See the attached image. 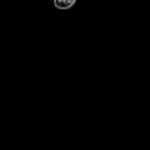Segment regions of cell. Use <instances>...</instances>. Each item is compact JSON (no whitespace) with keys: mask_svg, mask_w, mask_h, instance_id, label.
Listing matches in <instances>:
<instances>
[{"mask_svg":"<svg viewBox=\"0 0 150 150\" xmlns=\"http://www.w3.org/2000/svg\"><path fill=\"white\" fill-rule=\"evenodd\" d=\"M77 0H53L54 6L57 9L60 10H67L69 9L71 7H73L75 5Z\"/></svg>","mask_w":150,"mask_h":150,"instance_id":"obj_1","label":"cell"}]
</instances>
